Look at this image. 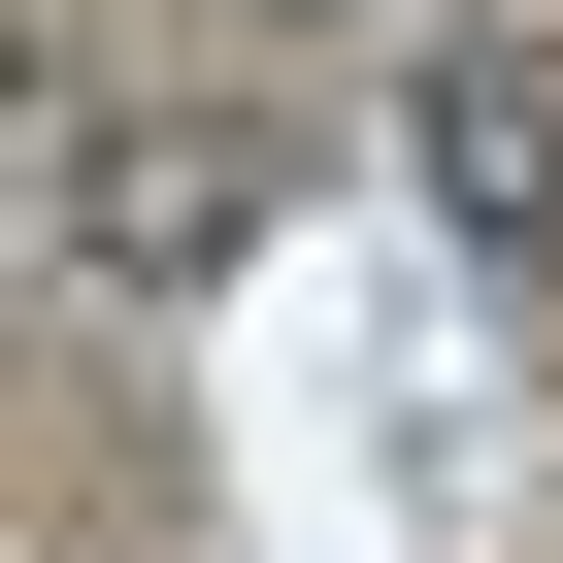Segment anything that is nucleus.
I'll use <instances>...</instances> for the list:
<instances>
[{
  "label": "nucleus",
  "mask_w": 563,
  "mask_h": 563,
  "mask_svg": "<svg viewBox=\"0 0 563 563\" xmlns=\"http://www.w3.org/2000/svg\"><path fill=\"white\" fill-rule=\"evenodd\" d=\"M67 265L232 299V265H265V133H232V100H100V133H67Z\"/></svg>",
  "instance_id": "obj_1"
},
{
  "label": "nucleus",
  "mask_w": 563,
  "mask_h": 563,
  "mask_svg": "<svg viewBox=\"0 0 563 563\" xmlns=\"http://www.w3.org/2000/svg\"><path fill=\"white\" fill-rule=\"evenodd\" d=\"M398 166H431L464 265H563V34H431L398 67Z\"/></svg>",
  "instance_id": "obj_2"
},
{
  "label": "nucleus",
  "mask_w": 563,
  "mask_h": 563,
  "mask_svg": "<svg viewBox=\"0 0 563 563\" xmlns=\"http://www.w3.org/2000/svg\"><path fill=\"white\" fill-rule=\"evenodd\" d=\"M265 34H332V0H265Z\"/></svg>",
  "instance_id": "obj_3"
}]
</instances>
